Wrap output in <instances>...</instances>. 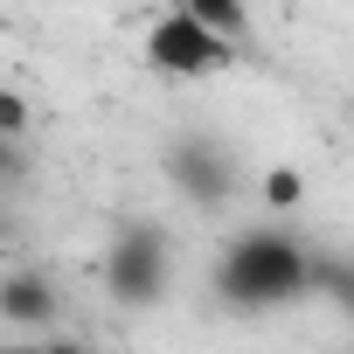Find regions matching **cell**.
Returning <instances> with one entry per match:
<instances>
[{"label":"cell","mask_w":354,"mask_h":354,"mask_svg":"<svg viewBox=\"0 0 354 354\" xmlns=\"http://www.w3.org/2000/svg\"><path fill=\"white\" fill-rule=\"evenodd\" d=\"M306 271H313V250L292 230L257 223V230L230 236V250L216 257V299L236 313H278V306L306 299Z\"/></svg>","instance_id":"cell-1"},{"label":"cell","mask_w":354,"mask_h":354,"mask_svg":"<svg viewBox=\"0 0 354 354\" xmlns=\"http://www.w3.org/2000/svg\"><path fill=\"white\" fill-rule=\"evenodd\" d=\"M174 285V243L160 223H118L111 250H104V292L118 306H160Z\"/></svg>","instance_id":"cell-2"},{"label":"cell","mask_w":354,"mask_h":354,"mask_svg":"<svg viewBox=\"0 0 354 354\" xmlns=\"http://www.w3.org/2000/svg\"><path fill=\"white\" fill-rule=\"evenodd\" d=\"M146 63H153L160 77L202 84V77H223V70L236 63V42L209 35V28H202V21H188L181 8H167V15H153V21H146Z\"/></svg>","instance_id":"cell-3"},{"label":"cell","mask_w":354,"mask_h":354,"mask_svg":"<svg viewBox=\"0 0 354 354\" xmlns=\"http://www.w3.org/2000/svg\"><path fill=\"white\" fill-rule=\"evenodd\" d=\"M167 181L181 188L188 202H202V209H223L230 195H236V160H230V146L223 139H209V132H181V139H167Z\"/></svg>","instance_id":"cell-4"},{"label":"cell","mask_w":354,"mask_h":354,"mask_svg":"<svg viewBox=\"0 0 354 354\" xmlns=\"http://www.w3.org/2000/svg\"><path fill=\"white\" fill-rule=\"evenodd\" d=\"M63 313V299H56V285L42 278V271H8L0 278V319H15V326H49Z\"/></svg>","instance_id":"cell-5"},{"label":"cell","mask_w":354,"mask_h":354,"mask_svg":"<svg viewBox=\"0 0 354 354\" xmlns=\"http://www.w3.org/2000/svg\"><path fill=\"white\" fill-rule=\"evenodd\" d=\"M306 292H319V299H333L340 313H354V257H326V250H313Z\"/></svg>","instance_id":"cell-6"},{"label":"cell","mask_w":354,"mask_h":354,"mask_svg":"<svg viewBox=\"0 0 354 354\" xmlns=\"http://www.w3.org/2000/svg\"><path fill=\"white\" fill-rule=\"evenodd\" d=\"M174 8H181L188 21H202L209 35H223V42H236V35L250 28V8H243V0H174Z\"/></svg>","instance_id":"cell-7"},{"label":"cell","mask_w":354,"mask_h":354,"mask_svg":"<svg viewBox=\"0 0 354 354\" xmlns=\"http://www.w3.org/2000/svg\"><path fill=\"white\" fill-rule=\"evenodd\" d=\"M306 202V174L299 167H271L264 174V209H299Z\"/></svg>","instance_id":"cell-8"},{"label":"cell","mask_w":354,"mask_h":354,"mask_svg":"<svg viewBox=\"0 0 354 354\" xmlns=\"http://www.w3.org/2000/svg\"><path fill=\"white\" fill-rule=\"evenodd\" d=\"M21 132H28V104L15 91H0V139H21Z\"/></svg>","instance_id":"cell-9"},{"label":"cell","mask_w":354,"mask_h":354,"mask_svg":"<svg viewBox=\"0 0 354 354\" xmlns=\"http://www.w3.org/2000/svg\"><path fill=\"white\" fill-rule=\"evenodd\" d=\"M28 174V153H21V139H0V188L8 181H21Z\"/></svg>","instance_id":"cell-10"},{"label":"cell","mask_w":354,"mask_h":354,"mask_svg":"<svg viewBox=\"0 0 354 354\" xmlns=\"http://www.w3.org/2000/svg\"><path fill=\"white\" fill-rule=\"evenodd\" d=\"M8 354H91L84 340H35V347H8Z\"/></svg>","instance_id":"cell-11"}]
</instances>
